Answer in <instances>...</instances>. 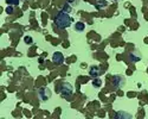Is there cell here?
Returning a JSON list of instances; mask_svg holds the SVG:
<instances>
[{"label":"cell","instance_id":"cell-9","mask_svg":"<svg viewBox=\"0 0 148 119\" xmlns=\"http://www.w3.org/2000/svg\"><path fill=\"white\" fill-rule=\"evenodd\" d=\"M75 29H76V31H78V32H82L84 29H85V25H84V23H82V21H78V23H76V25H75Z\"/></svg>","mask_w":148,"mask_h":119},{"label":"cell","instance_id":"cell-7","mask_svg":"<svg viewBox=\"0 0 148 119\" xmlns=\"http://www.w3.org/2000/svg\"><path fill=\"white\" fill-rule=\"evenodd\" d=\"M115 118L116 119H130L132 116L127 112H123V111H119L115 113Z\"/></svg>","mask_w":148,"mask_h":119},{"label":"cell","instance_id":"cell-11","mask_svg":"<svg viewBox=\"0 0 148 119\" xmlns=\"http://www.w3.org/2000/svg\"><path fill=\"white\" fill-rule=\"evenodd\" d=\"M70 11H71V6H70L69 4H65V5L63 6V12H65V13H69Z\"/></svg>","mask_w":148,"mask_h":119},{"label":"cell","instance_id":"cell-16","mask_svg":"<svg viewBox=\"0 0 148 119\" xmlns=\"http://www.w3.org/2000/svg\"><path fill=\"white\" fill-rule=\"evenodd\" d=\"M115 1H116V0H115Z\"/></svg>","mask_w":148,"mask_h":119},{"label":"cell","instance_id":"cell-3","mask_svg":"<svg viewBox=\"0 0 148 119\" xmlns=\"http://www.w3.org/2000/svg\"><path fill=\"white\" fill-rule=\"evenodd\" d=\"M38 95H39V99L42 101H46V100H49V98H50L51 92H50V89L46 88V87H42L38 91Z\"/></svg>","mask_w":148,"mask_h":119},{"label":"cell","instance_id":"cell-13","mask_svg":"<svg viewBox=\"0 0 148 119\" xmlns=\"http://www.w3.org/2000/svg\"><path fill=\"white\" fill-rule=\"evenodd\" d=\"M20 0H7V4H12V5H18Z\"/></svg>","mask_w":148,"mask_h":119},{"label":"cell","instance_id":"cell-5","mask_svg":"<svg viewBox=\"0 0 148 119\" xmlns=\"http://www.w3.org/2000/svg\"><path fill=\"white\" fill-rule=\"evenodd\" d=\"M52 62H53L55 64H57V66L62 64V63L64 62V56H63V54L59 53V51H56V53L52 55Z\"/></svg>","mask_w":148,"mask_h":119},{"label":"cell","instance_id":"cell-8","mask_svg":"<svg viewBox=\"0 0 148 119\" xmlns=\"http://www.w3.org/2000/svg\"><path fill=\"white\" fill-rule=\"evenodd\" d=\"M129 59L132 62H139L140 61V56L136 55V54H134V53H130L129 54Z\"/></svg>","mask_w":148,"mask_h":119},{"label":"cell","instance_id":"cell-1","mask_svg":"<svg viewBox=\"0 0 148 119\" xmlns=\"http://www.w3.org/2000/svg\"><path fill=\"white\" fill-rule=\"evenodd\" d=\"M55 24L59 29H65L71 24V17L68 13H65V12L60 11L55 18Z\"/></svg>","mask_w":148,"mask_h":119},{"label":"cell","instance_id":"cell-10","mask_svg":"<svg viewBox=\"0 0 148 119\" xmlns=\"http://www.w3.org/2000/svg\"><path fill=\"white\" fill-rule=\"evenodd\" d=\"M108 5V3L107 1H104V0H97L96 1V8H102V7H104V6H107Z\"/></svg>","mask_w":148,"mask_h":119},{"label":"cell","instance_id":"cell-4","mask_svg":"<svg viewBox=\"0 0 148 119\" xmlns=\"http://www.w3.org/2000/svg\"><path fill=\"white\" fill-rule=\"evenodd\" d=\"M125 83H126V80H125V77L121 76V75H115L113 77V85H114L115 89L121 88L123 85H125Z\"/></svg>","mask_w":148,"mask_h":119},{"label":"cell","instance_id":"cell-14","mask_svg":"<svg viewBox=\"0 0 148 119\" xmlns=\"http://www.w3.org/2000/svg\"><path fill=\"white\" fill-rule=\"evenodd\" d=\"M101 83H102L101 80H94V86H95V87H100Z\"/></svg>","mask_w":148,"mask_h":119},{"label":"cell","instance_id":"cell-6","mask_svg":"<svg viewBox=\"0 0 148 119\" xmlns=\"http://www.w3.org/2000/svg\"><path fill=\"white\" fill-rule=\"evenodd\" d=\"M89 74H90V76H92V77H98V76L101 75V68H100V67H97V66H92V67H90Z\"/></svg>","mask_w":148,"mask_h":119},{"label":"cell","instance_id":"cell-15","mask_svg":"<svg viewBox=\"0 0 148 119\" xmlns=\"http://www.w3.org/2000/svg\"><path fill=\"white\" fill-rule=\"evenodd\" d=\"M6 12H7V13H12V12H13V8H12V7H7Z\"/></svg>","mask_w":148,"mask_h":119},{"label":"cell","instance_id":"cell-12","mask_svg":"<svg viewBox=\"0 0 148 119\" xmlns=\"http://www.w3.org/2000/svg\"><path fill=\"white\" fill-rule=\"evenodd\" d=\"M24 41H25V43H26V44H32V42H33V41H32V38H31V37H29V36H26V37L24 38Z\"/></svg>","mask_w":148,"mask_h":119},{"label":"cell","instance_id":"cell-2","mask_svg":"<svg viewBox=\"0 0 148 119\" xmlns=\"http://www.w3.org/2000/svg\"><path fill=\"white\" fill-rule=\"evenodd\" d=\"M72 92H73V89L70 83H63V85L60 86V93L64 98H69L70 95H72Z\"/></svg>","mask_w":148,"mask_h":119}]
</instances>
